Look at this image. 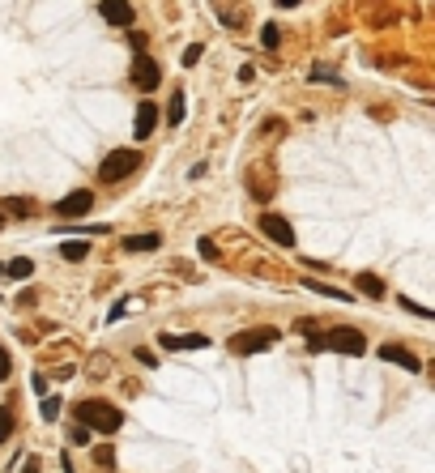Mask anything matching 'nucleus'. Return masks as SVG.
<instances>
[{"label": "nucleus", "mask_w": 435, "mask_h": 473, "mask_svg": "<svg viewBox=\"0 0 435 473\" xmlns=\"http://www.w3.org/2000/svg\"><path fill=\"white\" fill-rule=\"evenodd\" d=\"M77 427H86V431L94 427L98 435H115L124 427V414L107 401H82L77 405Z\"/></svg>", "instance_id": "nucleus-1"}, {"label": "nucleus", "mask_w": 435, "mask_h": 473, "mask_svg": "<svg viewBox=\"0 0 435 473\" xmlns=\"http://www.w3.org/2000/svg\"><path fill=\"white\" fill-rule=\"evenodd\" d=\"M307 345H312V350H337V354H363L367 337L358 329H333V333H312Z\"/></svg>", "instance_id": "nucleus-2"}, {"label": "nucleus", "mask_w": 435, "mask_h": 473, "mask_svg": "<svg viewBox=\"0 0 435 473\" xmlns=\"http://www.w3.org/2000/svg\"><path fill=\"white\" fill-rule=\"evenodd\" d=\"M137 166H141V154H137V149H111V154L98 162V180H102V184H115V180H124V175H133Z\"/></svg>", "instance_id": "nucleus-3"}, {"label": "nucleus", "mask_w": 435, "mask_h": 473, "mask_svg": "<svg viewBox=\"0 0 435 473\" xmlns=\"http://www.w3.org/2000/svg\"><path fill=\"white\" fill-rule=\"evenodd\" d=\"M277 329H248L239 337H230V350L235 354H256V350H269V345H277Z\"/></svg>", "instance_id": "nucleus-4"}, {"label": "nucleus", "mask_w": 435, "mask_h": 473, "mask_svg": "<svg viewBox=\"0 0 435 473\" xmlns=\"http://www.w3.org/2000/svg\"><path fill=\"white\" fill-rule=\"evenodd\" d=\"M133 81H137V90H158V81H163L158 60L145 56V52H137V56H133Z\"/></svg>", "instance_id": "nucleus-5"}, {"label": "nucleus", "mask_w": 435, "mask_h": 473, "mask_svg": "<svg viewBox=\"0 0 435 473\" xmlns=\"http://www.w3.org/2000/svg\"><path fill=\"white\" fill-rule=\"evenodd\" d=\"M90 209H94V192H86V188H77V192H68V196H60V201H56V213L60 218H82Z\"/></svg>", "instance_id": "nucleus-6"}, {"label": "nucleus", "mask_w": 435, "mask_h": 473, "mask_svg": "<svg viewBox=\"0 0 435 473\" xmlns=\"http://www.w3.org/2000/svg\"><path fill=\"white\" fill-rule=\"evenodd\" d=\"M98 17L107 21V26H133V21H137V9L124 5V0H102V5H98Z\"/></svg>", "instance_id": "nucleus-7"}, {"label": "nucleus", "mask_w": 435, "mask_h": 473, "mask_svg": "<svg viewBox=\"0 0 435 473\" xmlns=\"http://www.w3.org/2000/svg\"><path fill=\"white\" fill-rule=\"evenodd\" d=\"M261 231H265L277 247H295V231H290V222H286V218H277V213H261Z\"/></svg>", "instance_id": "nucleus-8"}, {"label": "nucleus", "mask_w": 435, "mask_h": 473, "mask_svg": "<svg viewBox=\"0 0 435 473\" xmlns=\"http://www.w3.org/2000/svg\"><path fill=\"white\" fill-rule=\"evenodd\" d=\"M380 358H384V363H397V367H405V371H423L418 354L405 350V345H380Z\"/></svg>", "instance_id": "nucleus-9"}, {"label": "nucleus", "mask_w": 435, "mask_h": 473, "mask_svg": "<svg viewBox=\"0 0 435 473\" xmlns=\"http://www.w3.org/2000/svg\"><path fill=\"white\" fill-rule=\"evenodd\" d=\"M154 128H158V107H154L149 98H145V103L137 107V137H149Z\"/></svg>", "instance_id": "nucleus-10"}, {"label": "nucleus", "mask_w": 435, "mask_h": 473, "mask_svg": "<svg viewBox=\"0 0 435 473\" xmlns=\"http://www.w3.org/2000/svg\"><path fill=\"white\" fill-rule=\"evenodd\" d=\"M158 243H163L158 235H128L124 239V252H154Z\"/></svg>", "instance_id": "nucleus-11"}, {"label": "nucleus", "mask_w": 435, "mask_h": 473, "mask_svg": "<svg viewBox=\"0 0 435 473\" xmlns=\"http://www.w3.org/2000/svg\"><path fill=\"white\" fill-rule=\"evenodd\" d=\"M354 286L363 290L367 298H384V282L376 278V273H358V278H354Z\"/></svg>", "instance_id": "nucleus-12"}, {"label": "nucleus", "mask_w": 435, "mask_h": 473, "mask_svg": "<svg viewBox=\"0 0 435 473\" xmlns=\"http://www.w3.org/2000/svg\"><path fill=\"white\" fill-rule=\"evenodd\" d=\"M167 124H184V90L171 94V103H167Z\"/></svg>", "instance_id": "nucleus-13"}, {"label": "nucleus", "mask_w": 435, "mask_h": 473, "mask_svg": "<svg viewBox=\"0 0 435 473\" xmlns=\"http://www.w3.org/2000/svg\"><path fill=\"white\" fill-rule=\"evenodd\" d=\"M5 209H9V213H17V218H30V213H35V201H30V196H9Z\"/></svg>", "instance_id": "nucleus-14"}, {"label": "nucleus", "mask_w": 435, "mask_h": 473, "mask_svg": "<svg viewBox=\"0 0 435 473\" xmlns=\"http://www.w3.org/2000/svg\"><path fill=\"white\" fill-rule=\"evenodd\" d=\"M60 256H64V260H86V256H90V243L73 239V243H64V247H60Z\"/></svg>", "instance_id": "nucleus-15"}, {"label": "nucleus", "mask_w": 435, "mask_h": 473, "mask_svg": "<svg viewBox=\"0 0 435 473\" xmlns=\"http://www.w3.org/2000/svg\"><path fill=\"white\" fill-rule=\"evenodd\" d=\"M9 435H13V409L0 405V443H9Z\"/></svg>", "instance_id": "nucleus-16"}, {"label": "nucleus", "mask_w": 435, "mask_h": 473, "mask_svg": "<svg viewBox=\"0 0 435 473\" xmlns=\"http://www.w3.org/2000/svg\"><path fill=\"white\" fill-rule=\"evenodd\" d=\"M210 345V337L205 333H188V337H179V350H205Z\"/></svg>", "instance_id": "nucleus-17"}, {"label": "nucleus", "mask_w": 435, "mask_h": 473, "mask_svg": "<svg viewBox=\"0 0 435 473\" xmlns=\"http://www.w3.org/2000/svg\"><path fill=\"white\" fill-rule=\"evenodd\" d=\"M5 273H9V278H21V282H26V278H30V273H35V260H13V264H9Z\"/></svg>", "instance_id": "nucleus-18"}, {"label": "nucleus", "mask_w": 435, "mask_h": 473, "mask_svg": "<svg viewBox=\"0 0 435 473\" xmlns=\"http://www.w3.org/2000/svg\"><path fill=\"white\" fill-rule=\"evenodd\" d=\"M94 465H102V469H107V465H115V447H111V443L94 447Z\"/></svg>", "instance_id": "nucleus-19"}, {"label": "nucleus", "mask_w": 435, "mask_h": 473, "mask_svg": "<svg viewBox=\"0 0 435 473\" xmlns=\"http://www.w3.org/2000/svg\"><path fill=\"white\" fill-rule=\"evenodd\" d=\"M43 418H47V422L60 418V401H56V396H47V401H43Z\"/></svg>", "instance_id": "nucleus-20"}, {"label": "nucleus", "mask_w": 435, "mask_h": 473, "mask_svg": "<svg viewBox=\"0 0 435 473\" xmlns=\"http://www.w3.org/2000/svg\"><path fill=\"white\" fill-rule=\"evenodd\" d=\"M196 247H201V256H205V260H218V247H214V239H201Z\"/></svg>", "instance_id": "nucleus-21"}, {"label": "nucleus", "mask_w": 435, "mask_h": 473, "mask_svg": "<svg viewBox=\"0 0 435 473\" xmlns=\"http://www.w3.org/2000/svg\"><path fill=\"white\" fill-rule=\"evenodd\" d=\"M196 60H201V43H192V47H184V64H188V68H192V64H196Z\"/></svg>", "instance_id": "nucleus-22"}, {"label": "nucleus", "mask_w": 435, "mask_h": 473, "mask_svg": "<svg viewBox=\"0 0 435 473\" xmlns=\"http://www.w3.org/2000/svg\"><path fill=\"white\" fill-rule=\"evenodd\" d=\"M261 43H265V47H277V26H265V30H261Z\"/></svg>", "instance_id": "nucleus-23"}, {"label": "nucleus", "mask_w": 435, "mask_h": 473, "mask_svg": "<svg viewBox=\"0 0 435 473\" xmlns=\"http://www.w3.org/2000/svg\"><path fill=\"white\" fill-rule=\"evenodd\" d=\"M68 439H73V443H90V431H86V427H73Z\"/></svg>", "instance_id": "nucleus-24"}, {"label": "nucleus", "mask_w": 435, "mask_h": 473, "mask_svg": "<svg viewBox=\"0 0 435 473\" xmlns=\"http://www.w3.org/2000/svg\"><path fill=\"white\" fill-rule=\"evenodd\" d=\"M9 371H13L9 367V354H5V345H0V380H9Z\"/></svg>", "instance_id": "nucleus-25"}, {"label": "nucleus", "mask_w": 435, "mask_h": 473, "mask_svg": "<svg viewBox=\"0 0 435 473\" xmlns=\"http://www.w3.org/2000/svg\"><path fill=\"white\" fill-rule=\"evenodd\" d=\"M158 345H163V350H179V337H171V333H163V337H158Z\"/></svg>", "instance_id": "nucleus-26"}, {"label": "nucleus", "mask_w": 435, "mask_h": 473, "mask_svg": "<svg viewBox=\"0 0 435 473\" xmlns=\"http://www.w3.org/2000/svg\"><path fill=\"white\" fill-rule=\"evenodd\" d=\"M0 226H5V213H0Z\"/></svg>", "instance_id": "nucleus-27"}]
</instances>
